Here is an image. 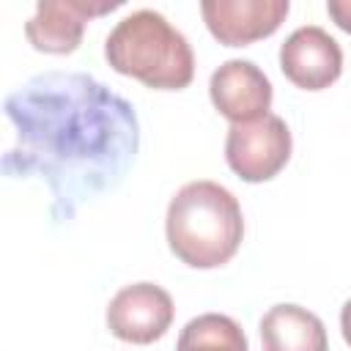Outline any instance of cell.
Wrapping results in <instances>:
<instances>
[{
    "label": "cell",
    "mask_w": 351,
    "mask_h": 351,
    "mask_svg": "<svg viewBox=\"0 0 351 351\" xmlns=\"http://www.w3.org/2000/svg\"><path fill=\"white\" fill-rule=\"evenodd\" d=\"M176 351H250L244 329L222 313H203L184 324Z\"/></svg>",
    "instance_id": "cell-11"
},
{
    "label": "cell",
    "mask_w": 351,
    "mask_h": 351,
    "mask_svg": "<svg viewBox=\"0 0 351 351\" xmlns=\"http://www.w3.org/2000/svg\"><path fill=\"white\" fill-rule=\"evenodd\" d=\"M293 140L288 123L269 112L252 123H233L225 137L228 167L247 184L271 181L291 159Z\"/></svg>",
    "instance_id": "cell-4"
},
{
    "label": "cell",
    "mask_w": 351,
    "mask_h": 351,
    "mask_svg": "<svg viewBox=\"0 0 351 351\" xmlns=\"http://www.w3.org/2000/svg\"><path fill=\"white\" fill-rule=\"evenodd\" d=\"M112 71L154 90H184L195 77V52L186 36L154 8L126 14L104 38Z\"/></svg>",
    "instance_id": "cell-3"
},
{
    "label": "cell",
    "mask_w": 351,
    "mask_h": 351,
    "mask_svg": "<svg viewBox=\"0 0 351 351\" xmlns=\"http://www.w3.org/2000/svg\"><path fill=\"white\" fill-rule=\"evenodd\" d=\"M263 351H329L324 321L302 304H274L263 313L261 324Z\"/></svg>",
    "instance_id": "cell-10"
},
{
    "label": "cell",
    "mask_w": 351,
    "mask_h": 351,
    "mask_svg": "<svg viewBox=\"0 0 351 351\" xmlns=\"http://www.w3.org/2000/svg\"><path fill=\"white\" fill-rule=\"evenodd\" d=\"M280 69L302 90H324L343 74V49L318 25L296 27L280 47Z\"/></svg>",
    "instance_id": "cell-8"
},
{
    "label": "cell",
    "mask_w": 351,
    "mask_h": 351,
    "mask_svg": "<svg viewBox=\"0 0 351 351\" xmlns=\"http://www.w3.org/2000/svg\"><path fill=\"white\" fill-rule=\"evenodd\" d=\"M340 332H343V340L351 346V299H346L340 310Z\"/></svg>",
    "instance_id": "cell-13"
},
{
    "label": "cell",
    "mask_w": 351,
    "mask_h": 351,
    "mask_svg": "<svg viewBox=\"0 0 351 351\" xmlns=\"http://www.w3.org/2000/svg\"><path fill=\"white\" fill-rule=\"evenodd\" d=\"M115 8H121L118 0H41L25 22V38L38 52L71 55L82 41L85 25Z\"/></svg>",
    "instance_id": "cell-6"
},
{
    "label": "cell",
    "mask_w": 351,
    "mask_h": 351,
    "mask_svg": "<svg viewBox=\"0 0 351 351\" xmlns=\"http://www.w3.org/2000/svg\"><path fill=\"white\" fill-rule=\"evenodd\" d=\"M326 14L332 16V22L340 30L351 33V0H329L326 3Z\"/></svg>",
    "instance_id": "cell-12"
},
{
    "label": "cell",
    "mask_w": 351,
    "mask_h": 351,
    "mask_svg": "<svg viewBox=\"0 0 351 351\" xmlns=\"http://www.w3.org/2000/svg\"><path fill=\"white\" fill-rule=\"evenodd\" d=\"M208 96L214 110L233 123H252L271 110V82L261 66L244 58H230L214 69L208 80Z\"/></svg>",
    "instance_id": "cell-7"
},
{
    "label": "cell",
    "mask_w": 351,
    "mask_h": 351,
    "mask_svg": "<svg viewBox=\"0 0 351 351\" xmlns=\"http://www.w3.org/2000/svg\"><path fill=\"white\" fill-rule=\"evenodd\" d=\"M11 143L0 156L8 178H38L49 192V219L66 225L112 192L140 151L134 104L82 71H44L3 101Z\"/></svg>",
    "instance_id": "cell-1"
},
{
    "label": "cell",
    "mask_w": 351,
    "mask_h": 351,
    "mask_svg": "<svg viewBox=\"0 0 351 351\" xmlns=\"http://www.w3.org/2000/svg\"><path fill=\"white\" fill-rule=\"evenodd\" d=\"M288 0H203L200 14L208 33L225 47H247L271 36L288 16Z\"/></svg>",
    "instance_id": "cell-9"
},
{
    "label": "cell",
    "mask_w": 351,
    "mask_h": 351,
    "mask_svg": "<svg viewBox=\"0 0 351 351\" xmlns=\"http://www.w3.org/2000/svg\"><path fill=\"white\" fill-rule=\"evenodd\" d=\"M165 236L170 252L192 269L225 266L241 247L244 214L236 195L208 178L184 184L167 203Z\"/></svg>",
    "instance_id": "cell-2"
},
{
    "label": "cell",
    "mask_w": 351,
    "mask_h": 351,
    "mask_svg": "<svg viewBox=\"0 0 351 351\" xmlns=\"http://www.w3.org/2000/svg\"><path fill=\"white\" fill-rule=\"evenodd\" d=\"M173 318H176V304L170 293L156 282L123 285L110 299L104 313L110 335L134 346H148L165 337Z\"/></svg>",
    "instance_id": "cell-5"
}]
</instances>
